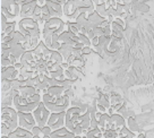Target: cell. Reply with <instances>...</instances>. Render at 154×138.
<instances>
[{"label":"cell","mask_w":154,"mask_h":138,"mask_svg":"<svg viewBox=\"0 0 154 138\" xmlns=\"http://www.w3.org/2000/svg\"><path fill=\"white\" fill-rule=\"evenodd\" d=\"M92 52H93V49H92L91 47H85V48H83V50H82V53L84 57H86V56H88V54H91Z\"/></svg>","instance_id":"cell-30"},{"label":"cell","mask_w":154,"mask_h":138,"mask_svg":"<svg viewBox=\"0 0 154 138\" xmlns=\"http://www.w3.org/2000/svg\"><path fill=\"white\" fill-rule=\"evenodd\" d=\"M19 62L23 65V67H26V68H33V69H36L38 66L40 65L36 59L34 57L33 51H26V52L22 56Z\"/></svg>","instance_id":"cell-14"},{"label":"cell","mask_w":154,"mask_h":138,"mask_svg":"<svg viewBox=\"0 0 154 138\" xmlns=\"http://www.w3.org/2000/svg\"><path fill=\"white\" fill-rule=\"evenodd\" d=\"M82 29H83V27L79 24H77L76 22L67 23V31L72 32V34H75L77 36H78L79 34H82Z\"/></svg>","instance_id":"cell-25"},{"label":"cell","mask_w":154,"mask_h":138,"mask_svg":"<svg viewBox=\"0 0 154 138\" xmlns=\"http://www.w3.org/2000/svg\"><path fill=\"white\" fill-rule=\"evenodd\" d=\"M75 138H83V137H82V136H76Z\"/></svg>","instance_id":"cell-34"},{"label":"cell","mask_w":154,"mask_h":138,"mask_svg":"<svg viewBox=\"0 0 154 138\" xmlns=\"http://www.w3.org/2000/svg\"><path fill=\"white\" fill-rule=\"evenodd\" d=\"M18 94L22 97H32V96L36 95V94H41V92L38 90L35 87H32V86H26L24 88L18 92Z\"/></svg>","instance_id":"cell-21"},{"label":"cell","mask_w":154,"mask_h":138,"mask_svg":"<svg viewBox=\"0 0 154 138\" xmlns=\"http://www.w3.org/2000/svg\"><path fill=\"white\" fill-rule=\"evenodd\" d=\"M118 138H137V135L130 131L127 127H125L120 133H118Z\"/></svg>","instance_id":"cell-28"},{"label":"cell","mask_w":154,"mask_h":138,"mask_svg":"<svg viewBox=\"0 0 154 138\" xmlns=\"http://www.w3.org/2000/svg\"><path fill=\"white\" fill-rule=\"evenodd\" d=\"M16 2L20 6V17H19V19L32 18L33 17L35 8L38 7V1H29V0L19 1V0H16Z\"/></svg>","instance_id":"cell-9"},{"label":"cell","mask_w":154,"mask_h":138,"mask_svg":"<svg viewBox=\"0 0 154 138\" xmlns=\"http://www.w3.org/2000/svg\"><path fill=\"white\" fill-rule=\"evenodd\" d=\"M31 133H32V135H33V136H40V137L43 138L42 129L40 128V127H38V126H36V127H34V128L32 129V131H31Z\"/></svg>","instance_id":"cell-29"},{"label":"cell","mask_w":154,"mask_h":138,"mask_svg":"<svg viewBox=\"0 0 154 138\" xmlns=\"http://www.w3.org/2000/svg\"><path fill=\"white\" fill-rule=\"evenodd\" d=\"M83 138H104V133H102L99 128L90 129L86 135L83 136Z\"/></svg>","instance_id":"cell-26"},{"label":"cell","mask_w":154,"mask_h":138,"mask_svg":"<svg viewBox=\"0 0 154 138\" xmlns=\"http://www.w3.org/2000/svg\"><path fill=\"white\" fill-rule=\"evenodd\" d=\"M48 127L52 131L59 130L66 127V112L60 113H51L48 121Z\"/></svg>","instance_id":"cell-10"},{"label":"cell","mask_w":154,"mask_h":138,"mask_svg":"<svg viewBox=\"0 0 154 138\" xmlns=\"http://www.w3.org/2000/svg\"><path fill=\"white\" fill-rule=\"evenodd\" d=\"M99 129L104 133L106 131L112 130V122H111V115L110 114H102L100 120H99Z\"/></svg>","instance_id":"cell-18"},{"label":"cell","mask_w":154,"mask_h":138,"mask_svg":"<svg viewBox=\"0 0 154 138\" xmlns=\"http://www.w3.org/2000/svg\"><path fill=\"white\" fill-rule=\"evenodd\" d=\"M33 138H42V137H40V136H33Z\"/></svg>","instance_id":"cell-32"},{"label":"cell","mask_w":154,"mask_h":138,"mask_svg":"<svg viewBox=\"0 0 154 138\" xmlns=\"http://www.w3.org/2000/svg\"><path fill=\"white\" fill-rule=\"evenodd\" d=\"M1 14L5 15L9 22H16V19L20 17V6L16 0H2Z\"/></svg>","instance_id":"cell-6"},{"label":"cell","mask_w":154,"mask_h":138,"mask_svg":"<svg viewBox=\"0 0 154 138\" xmlns=\"http://www.w3.org/2000/svg\"><path fill=\"white\" fill-rule=\"evenodd\" d=\"M42 133H43V137H48V136H51L52 130L47 126V127H44V128L42 129Z\"/></svg>","instance_id":"cell-31"},{"label":"cell","mask_w":154,"mask_h":138,"mask_svg":"<svg viewBox=\"0 0 154 138\" xmlns=\"http://www.w3.org/2000/svg\"><path fill=\"white\" fill-rule=\"evenodd\" d=\"M43 138H51V137H50V136H48V137H43Z\"/></svg>","instance_id":"cell-35"},{"label":"cell","mask_w":154,"mask_h":138,"mask_svg":"<svg viewBox=\"0 0 154 138\" xmlns=\"http://www.w3.org/2000/svg\"><path fill=\"white\" fill-rule=\"evenodd\" d=\"M18 76L19 72L14 66L7 67V68H1V81H7L11 83L15 79H17Z\"/></svg>","instance_id":"cell-16"},{"label":"cell","mask_w":154,"mask_h":138,"mask_svg":"<svg viewBox=\"0 0 154 138\" xmlns=\"http://www.w3.org/2000/svg\"><path fill=\"white\" fill-rule=\"evenodd\" d=\"M50 115H51V112H50L48 108L44 105L43 102H41L40 105L34 110V112H33V117H34V119H35L36 126L40 127L41 129H43L44 127L48 126V121H49Z\"/></svg>","instance_id":"cell-7"},{"label":"cell","mask_w":154,"mask_h":138,"mask_svg":"<svg viewBox=\"0 0 154 138\" xmlns=\"http://www.w3.org/2000/svg\"><path fill=\"white\" fill-rule=\"evenodd\" d=\"M11 97H13L11 106L17 112L33 113L34 110L36 109L40 105V103L42 102V94H36L32 97H22L18 94V92L11 90Z\"/></svg>","instance_id":"cell-1"},{"label":"cell","mask_w":154,"mask_h":138,"mask_svg":"<svg viewBox=\"0 0 154 138\" xmlns=\"http://www.w3.org/2000/svg\"><path fill=\"white\" fill-rule=\"evenodd\" d=\"M67 29V23L63 18H52L44 24L42 35H61Z\"/></svg>","instance_id":"cell-5"},{"label":"cell","mask_w":154,"mask_h":138,"mask_svg":"<svg viewBox=\"0 0 154 138\" xmlns=\"http://www.w3.org/2000/svg\"><path fill=\"white\" fill-rule=\"evenodd\" d=\"M97 102L106 108L108 111L111 109V102H110V96L106 95V94H101L97 99Z\"/></svg>","instance_id":"cell-27"},{"label":"cell","mask_w":154,"mask_h":138,"mask_svg":"<svg viewBox=\"0 0 154 138\" xmlns=\"http://www.w3.org/2000/svg\"><path fill=\"white\" fill-rule=\"evenodd\" d=\"M1 138H9L8 136H1Z\"/></svg>","instance_id":"cell-33"},{"label":"cell","mask_w":154,"mask_h":138,"mask_svg":"<svg viewBox=\"0 0 154 138\" xmlns=\"http://www.w3.org/2000/svg\"><path fill=\"white\" fill-rule=\"evenodd\" d=\"M126 127L129 129L130 131H133L134 133H136L137 136L140 135V127H138V124L136 122V119L135 117H129L128 119L126 120Z\"/></svg>","instance_id":"cell-24"},{"label":"cell","mask_w":154,"mask_h":138,"mask_svg":"<svg viewBox=\"0 0 154 138\" xmlns=\"http://www.w3.org/2000/svg\"><path fill=\"white\" fill-rule=\"evenodd\" d=\"M50 137L51 138H75L76 135L74 133H72L70 130H68V129L65 127V128H61V129H59V130L52 131Z\"/></svg>","instance_id":"cell-19"},{"label":"cell","mask_w":154,"mask_h":138,"mask_svg":"<svg viewBox=\"0 0 154 138\" xmlns=\"http://www.w3.org/2000/svg\"><path fill=\"white\" fill-rule=\"evenodd\" d=\"M111 29H112V38L120 40L124 36V32L126 31L127 26L124 19L115 18L111 22Z\"/></svg>","instance_id":"cell-12"},{"label":"cell","mask_w":154,"mask_h":138,"mask_svg":"<svg viewBox=\"0 0 154 138\" xmlns=\"http://www.w3.org/2000/svg\"><path fill=\"white\" fill-rule=\"evenodd\" d=\"M8 137L9 138H33V135H32V133L29 131V130H25V129H22L18 127L14 133H10Z\"/></svg>","instance_id":"cell-22"},{"label":"cell","mask_w":154,"mask_h":138,"mask_svg":"<svg viewBox=\"0 0 154 138\" xmlns=\"http://www.w3.org/2000/svg\"><path fill=\"white\" fill-rule=\"evenodd\" d=\"M18 127V112L13 106H2L1 108V136H9Z\"/></svg>","instance_id":"cell-2"},{"label":"cell","mask_w":154,"mask_h":138,"mask_svg":"<svg viewBox=\"0 0 154 138\" xmlns=\"http://www.w3.org/2000/svg\"><path fill=\"white\" fill-rule=\"evenodd\" d=\"M17 29L25 38L42 40V29L33 18H23L17 20Z\"/></svg>","instance_id":"cell-4"},{"label":"cell","mask_w":154,"mask_h":138,"mask_svg":"<svg viewBox=\"0 0 154 138\" xmlns=\"http://www.w3.org/2000/svg\"><path fill=\"white\" fill-rule=\"evenodd\" d=\"M18 126L19 128L32 131L34 127H36V122L33 117V113L29 112H18Z\"/></svg>","instance_id":"cell-11"},{"label":"cell","mask_w":154,"mask_h":138,"mask_svg":"<svg viewBox=\"0 0 154 138\" xmlns=\"http://www.w3.org/2000/svg\"><path fill=\"white\" fill-rule=\"evenodd\" d=\"M65 76L69 81H75L76 79L81 78L83 76V74L81 72V69H77V68H74V67H69L68 69L65 70Z\"/></svg>","instance_id":"cell-20"},{"label":"cell","mask_w":154,"mask_h":138,"mask_svg":"<svg viewBox=\"0 0 154 138\" xmlns=\"http://www.w3.org/2000/svg\"><path fill=\"white\" fill-rule=\"evenodd\" d=\"M82 114H84V112L79 108H77V106H70L66 111V128L72 133L74 129H75L77 121L81 118Z\"/></svg>","instance_id":"cell-8"},{"label":"cell","mask_w":154,"mask_h":138,"mask_svg":"<svg viewBox=\"0 0 154 138\" xmlns=\"http://www.w3.org/2000/svg\"><path fill=\"white\" fill-rule=\"evenodd\" d=\"M111 122H112V130H115L116 133H120L126 127V119L118 113L111 115Z\"/></svg>","instance_id":"cell-17"},{"label":"cell","mask_w":154,"mask_h":138,"mask_svg":"<svg viewBox=\"0 0 154 138\" xmlns=\"http://www.w3.org/2000/svg\"><path fill=\"white\" fill-rule=\"evenodd\" d=\"M42 102L44 105L49 109L51 113H60V112H66L72 105H70V99L67 95L54 97L44 93L42 95Z\"/></svg>","instance_id":"cell-3"},{"label":"cell","mask_w":154,"mask_h":138,"mask_svg":"<svg viewBox=\"0 0 154 138\" xmlns=\"http://www.w3.org/2000/svg\"><path fill=\"white\" fill-rule=\"evenodd\" d=\"M58 52L63 56V61L66 62L68 59L72 56V53H74V48L70 47V45H67V44H61V47H60V49H59Z\"/></svg>","instance_id":"cell-23"},{"label":"cell","mask_w":154,"mask_h":138,"mask_svg":"<svg viewBox=\"0 0 154 138\" xmlns=\"http://www.w3.org/2000/svg\"><path fill=\"white\" fill-rule=\"evenodd\" d=\"M59 43L60 44H67V45H70L72 48H75L77 44H78V36L66 29L59 36Z\"/></svg>","instance_id":"cell-15"},{"label":"cell","mask_w":154,"mask_h":138,"mask_svg":"<svg viewBox=\"0 0 154 138\" xmlns=\"http://www.w3.org/2000/svg\"><path fill=\"white\" fill-rule=\"evenodd\" d=\"M63 4L65 1H48L47 2V6L52 17L63 19Z\"/></svg>","instance_id":"cell-13"}]
</instances>
